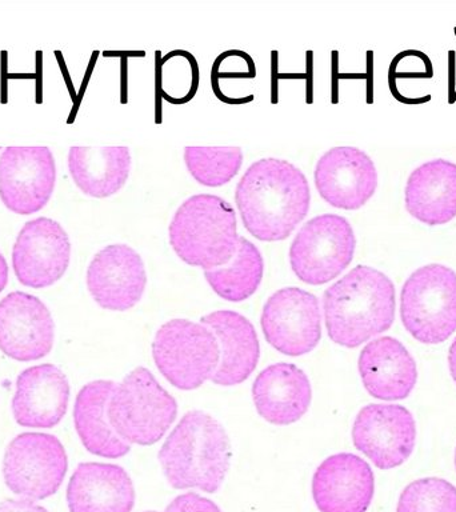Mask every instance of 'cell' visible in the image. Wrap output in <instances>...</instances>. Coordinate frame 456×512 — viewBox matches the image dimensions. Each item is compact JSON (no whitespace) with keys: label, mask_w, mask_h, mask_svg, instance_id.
I'll return each instance as SVG.
<instances>
[{"label":"cell","mask_w":456,"mask_h":512,"mask_svg":"<svg viewBox=\"0 0 456 512\" xmlns=\"http://www.w3.org/2000/svg\"><path fill=\"white\" fill-rule=\"evenodd\" d=\"M71 512H131L135 488L123 467L108 463H82L67 488Z\"/></svg>","instance_id":"44dd1931"},{"label":"cell","mask_w":456,"mask_h":512,"mask_svg":"<svg viewBox=\"0 0 456 512\" xmlns=\"http://www.w3.org/2000/svg\"><path fill=\"white\" fill-rule=\"evenodd\" d=\"M164 512H222V510L212 500L203 498L195 492H186L176 496Z\"/></svg>","instance_id":"f1b7e54d"},{"label":"cell","mask_w":456,"mask_h":512,"mask_svg":"<svg viewBox=\"0 0 456 512\" xmlns=\"http://www.w3.org/2000/svg\"><path fill=\"white\" fill-rule=\"evenodd\" d=\"M448 363H450V372L452 379H454L456 383V338L454 342H452L450 347V354H448Z\"/></svg>","instance_id":"1f68e13d"},{"label":"cell","mask_w":456,"mask_h":512,"mask_svg":"<svg viewBox=\"0 0 456 512\" xmlns=\"http://www.w3.org/2000/svg\"><path fill=\"white\" fill-rule=\"evenodd\" d=\"M67 467L66 450L56 436L26 432L8 444L3 475L14 494L40 500L59 490Z\"/></svg>","instance_id":"9c48e42d"},{"label":"cell","mask_w":456,"mask_h":512,"mask_svg":"<svg viewBox=\"0 0 456 512\" xmlns=\"http://www.w3.org/2000/svg\"><path fill=\"white\" fill-rule=\"evenodd\" d=\"M359 374L368 394L380 400H402L418 380L416 363L398 339L372 340L359 355Z\"/></svg>","instance_id":"7402d4cb"},{"label":"cell","mask_w":456,"mask_h":512,"mask_svg":"<svg viewBox=\"0 0 456 512\" xmlns=\"http://www.w3.org/2000/svg\"><path fill=\"white\" fill-rule=\"evenodd\" d=\"M356 239L350 222L339 215H319L308 220L290 248L294 274L311 286L331 282L354 259Z\"/></svg>","instance_id":"ba28073f"},{"label":"cell","mask_w":456,"mask_h":512,"mask_svg":"<svg viewBox=\"0 0 456 512\" xmlns=\"http://www.w3.org/2000/svg\"><path fill=\"white\" fill-rule=\"evenodd\" d=\"M127 147H71L68 170L80 191L92 198L116 194L130 175Z\"/></svg>","instance_id":"d4e9b609"},{"label":"cell","mask_w":456,"mask_h":512,"mask_svg":"<svg viewBox=\"0 0 456 512\" xmlns=\"http://www.w3.org/2000/svg\"><path fill=\"white\" fill-rule=\"evenodd\" d=\"M323 312L332 342L358 347L394 323V283L375 268L355 267L324 292Z\"/></svg>","instance_id":"7a4b0ae2"},{"label":"cell","mask_w":456,"mask_h":512,"mask_svg":"<svg viewBox=\"0 0 456 512\" xmlns=\"http://www.w3.org/2000/svg\"><path fill=\"white\" fill-rule=\"evenodd\" d=\"M54 328L50 311L36 296L15 291L0 300V350L11 359L31 362L50 354Z\"/></svg>","instance_id":"5bb4252c"},{"label":"cell","mask_w":456,"mask_h":512,"mask_svg":"<svg viewBox=\"0 0 456 512\" xmlns=\"http://www.w3.org/2000/svg\"><path fill=\"white\" fill-rule=\"evenodd\" d=\"M219 346L210 328L186 319L170 320L156 332L152 358L172 386L195 390L211 380L219 364Z\"/></svg>","instance_id":"52a82bcc"},{"label":"cell","mask_w":456,"mask_h":512,"mask_svg":"<svg viewBox=\"0 0 456 512\" xmlns=\"http://www.w3.org/2000/svg\"><path fill=\"white\" fill-rule=\"evenodd\" d=\"M252 399L264 420L275 426H288L302 419L310 408V379L295 364H272L256 376Z\"/></svg>","instance_id":"ffe728a7"},{"label":"cell","mask_w":456,"mask_h":512,"mask_svg":"<svg viewBox=\"0 0 456 512\" xmlns=\"http://www.w3.org/2000/svg\"><path fill=\"white\" fill-rule=\"evenodd\" d=\"M55 182V158L48 147H7L0 155V199L15 214L43 210Z\"/></svg>","instance_id":"8fae6325"},{"label":"cell","mask_w":456,"mask_h":512,"mask_svg":"<svg viewBox=\"0 0 456 512\" xmlns=\"http://www.w3.org/2000/svg\"><path fill=\"white\" fill-rule=\"evenodd\" d=\"M235 202L246 230L263 242L287 239L310 210L303 172L287 160L252 163L236 186Z\"/></svg>","instance_id":"6da1fadb"},{"label":"cell","mask_w":456,"mask_h":512,"mask_svg":"<svg viewBox=\"0 0 456 512\" xmlns=\"http://www.w3.org/2000/svg\"><path fill=\"white\" fill-rule=\"evenodd\" d=\"M396 512H456V487L447 480H415L400 494Z\"/></svg>","instance_id":"83f0119b"},{"label":"cell","mask_w":456,"mask_h":512,"mask_svg":"<svg viewBox=\"0 0 456 512\" xmlns=\"http://www.w3.org/2000/svg\"><path fill=\"white\" fill-rule=\"evenodd\" d=\"M455 468H456V450H455Z\"/></svg>","instance_id":"d6a6232c"},{"label":"cell","mask_w":456,"mask_h":512,"mask_svg":"<svg viewBox=\"0 0 456 512\" xmlns=\"http://www.w3.org/2000/svg\"><path fill=\"white\" fill-rule=\"evenodd\" d=\"M184 162L196 182L219 187L238 174L243 152L239 147H186Z\"/></svg>","instance_id":"4316f807"},{"label":"cell","mask_w":456,"mask_h":512,"mask_svg":"<svg viewBox=\"0 0 456 512\" xmlns=\"http://www.w3.org/2000/svg\"><path fill=\"white\" fill-rule=\"evenodd\" d=\"M400 318L420 343L446 342L456 331V272L442 264L416 270L400 292Z\"/></svg>","instance_id":"8992f818"},{"label":"cell","mask_w":456,"mask_h":512,"mask_svg":"<svg viewBox=\"0 0 456 512\" xmlns=\"http://www.w3.org/2000/svg\"><path fill=\"white\" fill-rule=\"evenodd\" d=\"M70 258V238L63 227L56 220L36 218L16 238L12 267L23 286L46 288L63 278Z\"/></svg>","instance_id":"4fadbf2b"},{"label":"cell","mask_w":456,"mask_h":512,"mask_svg":"<svg viewBox=\"0 0 456 512\" xmlns=\"http://www.w3.org/2000/svg\"><path fill=\"white\" fill-rule=\"evenodd\" d=\"M8 283V266L6 259H4V256L2 255V252H0V292L6 288Z\"/></svg>","instance_id":"4dcf8cb0"},{"label":"cell","mask_w":456,"mask_h":512,"mask_svg":"<svg viewBox=\"0 0 456 512\" xmlns=\"http://www.w3.org/2000/svg\"><path fill=\"white\" fill-rule=\"evenodd\" d=\"M408 214L428 226H440L456 216V164L431 160L411 172L406 186Z\"/></svg>","instance_id":"603a6c76"},{"label":"cell","mask_w":456,"mask_h":512,"mask_svg":"<svg viewBox=\"0 0 456 512\" xmlns=\"http://www.w3.org/2000/svg\"><path fill=\"white\" fill-rule=\"evenodd\" d=\"M315 186L332 207L358 210L375 194L378 172L366 152L355 147H335L316 164Z\"/></svg>","instance_id":"2e32d148"},{"label":"cell","mask_w":456,"mask_h":512,"mask_svg":"<svg viewBox=\"0 0 456 512\" xmlns=\"http://www.w3.org/2000/svg\"><path fill=\"white\" fill-rule=\"evenodd\" d=\"M374 492L370 464L348 452L328 456L312 478V498L320 512H366Z\"/></svg>","instance_id":"e0dca14e"},{"label":"cell","mask_w":456,"mask_h":512,"mask_svg":"<svg viewBox=\"0 0 456 512\" xmlns=\"http://www.w3.org/2000/svg\"><path fill=\"white\" fill-rule=\"evenodd\" d=\"M262 252L250 240L239 236L234 256L223 266L204 271V278L215 294L228 302H243L254 295L262 283Z\"/></svg>","instance_id":"484cf974"},{"label":"cell","mask_w":456,"mask_h":512,"mask_svg":"<svg viewBox=\"0 0 456 512\" xmlns=\"http://www.w3.org/2000/svg\"><path fill=\"white\" fill-rule=\"evenodd\" d=\"M0 512H48L46 508L39 506L31 500L19 499V500H4L0 504Z\"/></svg>","instance_id":"f546056e"},{"label":"cell","mask_w":456,"mask_h":512,"mask_svg":"<svg viewBox=\"0 0 456 512\" xmlns=\"http://www.w3.org/2000/svg\"><path fill=\"white\" fill-rule=\"evenodd\" d=\"M200 323L210 328L219 346V364L211 382L223 387L246 382L260 358L254 324L246 316L228 310L211 312Z\"/></svg>","instance_id":"d6986e66"},{"label":"cell","mask_w":456,"mask_h":512,"mask_svg":"<svg viewBox=\"0 0 456 512\" xmlns=\"http://www.w3.org/2000/svg\"><path fill=\"white\" fill-rule=\"evenodd\" d=\"M68 399L66 375L52 364H40L18 376L12 412L22 427L52 428L66 415Z\"/></svg>","instance_id":"ac0fdd59"},{"label":"cell","mask_w":456,"mask_h":512,"mask_svg":"<svg viewBox=\"0 0 456 512\" xmlns=\"http://www.w3.org/2000/svg\"><path fill=\"white\" fill-rule=\"evenodd\" d=\"M146 512H156V511H146Z\"/></svg>","instance_id":"836d02e7"},{"label":"cell","mask_w":456,"mask_h":512,"mask_svg":"<svg viewBox=\"0 0 456 512\" xmlns=\"http://www.w3.org/2000/svg\"><path fill=\"white\" fill-rule=\"evenodd\" d=\"M158 458L176 490L196 488L214 494L230 468V439L211 415L190 411L167 436Z\"/></svg>","instance_id":"3957f363"},{"label":"cell","mask_w":456,"mask_h":512,"mask_svg":"<svg viewBox=\"0 0 456 512\" xmlns=\"http://www.w3.org/2000/svg\"><path fill=\"white\" fill-rule=\"evenodd\" d=\"M231 204L216 195L191 196L171 220L172 250L190 266L204 271L223 266L234 256L239 235Z\"/></svg>","instance_id":"277c9868"},{"label":"cell","mask_w":456,"mask_h":512,"mask_svg":"<svg viewBox=\"0 0 456 512\" xmlns=\"http://www.w3.org/2000/svg\"><path fill=\"white\" fill-rule=\"evenodd\" d=\"M146 284L143 260L126 244L103 248L88 266V291L104 310H130L142 299Z\"/></svg>","instance_id":"9a60e30c"},{"label":"cell","mask_w":456,"mask_h":512,"mask_svg":"<svg viewBox=\"0 0 456 512\" xmlns=\"http://www.w3.org/2000/svg\"><path fill=\"white\" fill-rule=\"evenodd\" d=\"M178 403L146 367L135 368L116 384L108 403V418L128 444L151 446L170 430Z\"/></svg>","instance_id":"5b68a950"},{"label":"cell","mask_w":456,"mask_h":512,"mask_svg":"<svg viewBox=\"0 0 456 512\" xmlns=\"http://www.w3.org/2000/svg\"><path fill=\"white\" fill-rule=\"evenodd\" d=\"M115 386L111 380L86 384L76 396L74 408L75 428L83 446L91 454L108 459L123 458L131 450V444L116 434L108 418V403Z\"/></svg>","instance_id":"cb8c5ba5"},{"label":"cell","mask_w":456,"mask_h":512,"mask_svg":"<svg viewBox=\"0 0 456 512\" xmlns=\"http://www.w3.org/2000/svg\"><path fill=\"white\" fill-rule=\"evenodd\" d=\"M264 338L287 356H302L314 350L322 338L319 299L298 287L276 291L264 304Z\"/></svg>","instance_id":"30bf717a"},{"label":"cell","mask_w":456,"mask_h":512,"mask_svg":"<svg viewBox=\"0 0 456 512\" xmlns=\"http://www.w3.org/2000/svg\"><path fill=\"white\" fill-rule=\"evenodd\" d=\"M352 440L380 470L399 467L415 448L414 416L398 404H368L356 415Z\"/></svg>","instance_id":"7c38bea8"}]
</instances>
